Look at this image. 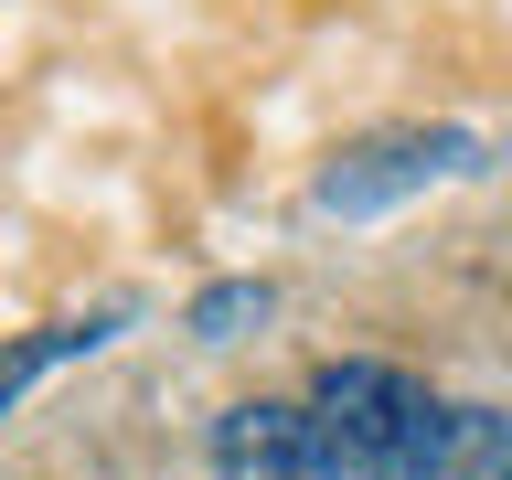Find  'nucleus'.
<instances>
[{"label": "nucleus", "mask_w": 512, "mask_h": 480, "mask_svg": "<svg viewBox=\"0 0 512 480\" xmlns=\"http://www.w3.org/2000/svg\"><path fill=\"white\" fill-rule=\"evenodd\" d=\"M320 438L363 448L384 480H448V438H459V406H438L427 384H406L395 363H320Z\"/></svg>", "instance_id": "obj_1"}, {"label": "nucleus", "mask_w": 512, "mask_h": 480, "mask_svg": "<svg viewBox=\"0 0 512 480\" xmlns=\"http://www.w3.org/2000/svg\"><path fill=\"white\" fill-rule=\"evenodd\" d=\"M448 171H480L470 128H395V139H374V150H352V160L320 171V214H384V203L448 182Z\"/></svg>", "instance_id": "obj_2"}, {"label": "nucleus", "mask_w": 512, "mask_h": 480, "mask_svg": "<svg viewBox=\"0 0 512 480\" xmlns=\"http://www.w3.org/2000/svg\"><path fill=\"white\" fill-rule=\"evenodd\" d=\"M320 448V416L299 406H224L214 416V470L224 480H299Z\"/></svg>", "instance_id": "obj_3"}, {"label": "nucleus", "mask_w": 512, "mask_h": 480, "mask_svg": "<svg viewBox=\"0 0 512 480\" xmlns=\"http://www.w3.org/2000/svg\"><path fill=\"white\" fill-rule=\"evenodd\" d=\"M128 331V310H96V320H54V331H32V342H11L0 352V416L22 406L32 384L54 374V363H75V352H96V342H118Z\"/></svg>", "instance_id": "obj_4"}, {"label": "nucleus", "mask_w": 512, "mask_h": 480, "mask_svg": "<svg viewBox=\"0 0 512 480\" xmlns=\"http://www.w3.org/2000/svg\"><path fill=\"white\" fill-rule=\"evenodd\" d=\"M448 480H512V416L459 406V438H448Z\"/></svg>", "instance_id": "obj_5"}, {"label": "nucleus", "mask_w": 512, "mask_h": 480, "mask_svg": "<svg viewBox=\"0 0 512 480\" xmlns=\"http://www.w3.org/2000/svg\"><path fill=\"white\" fill-rule=\"evenodd\" d=\"M246 320H267V288H256V278H235V288H203V299H192V331H203V342H235Z\"/></svg>", "instance_id": "obj_6"}, {"label": "nucleus", "mask_w": 512, "mask_h": 480, "mask_svg": "<svg viewBox=\"0 0 512 480\" xmlns=\"http://www.w3.org/2000/svg\"><path fill=\"white\" fill-rule=\"evenodd\" d=\"M299 480H384V470H374V459H363V448L320 438V448H310V470H299Z\"/></svg>", "instance_id": "obj_7"}]
</instances>
